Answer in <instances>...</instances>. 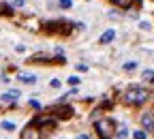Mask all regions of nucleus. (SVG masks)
Listing matches in <instances>:
<instances>
[{
	"label": "nucleus",
	"mask_w": 154,
	"mask_h": 139,
	"mask_svg": "<svg viewBox=\"0 0 154 139\" xmlns=\"http://www.w3.org/2000/svg\"><path fill=\"white\" fill-rule=\"evenodd\" d=\"M148 101V90L146 88H131L126 92V103L131 105H141Z\"/></svg>",
	"instance_id": "obj_1"
},
{
	"label": "nucleus",
	"mask_w": 154,
	"mask_h": 139,
	"mask_svg": "<svg viewBox=\"0 0 154 139\" xmlns=\"http://www.w3.org/2000/svg\"><path fill=\"white\" fill-rule=\"evenodd\" d=\"M113 131H116V126H113L111 120H99V122H96V133H99L103 139H111Z\"/></svg>",
	"instance_id": "obj_2"
},
{
	"label": "nucleus",
	"mask_w": 154,
	"mask_h": 139,
	"mask_svg": "<svg viewBox=\"0 0 154 139\" xmlns=\"http://www.w3.org/2000/svg\"><path fill=\"white\" fill-rule=\"evenodd\" d=\"M41 135H43V131H38L34 124H30V126H26V131L22 133V139H41Z\"/></svg>",
	"instance_id": "obj_3"
},
{
	"label": "nucleus",
	"mask_w": 154,
	"mask_h": 139,
	"mask_svg": "<svg viewBox=\"0 0 154 139\" xmlns=\"http://www.w3.org/2000/svg\"><path fill=\"white\" fill-rule=\"evenodd\" d=\"M47 30H54V32H66L69 24L66 22H51V24H45Z\"/></svg>",
	"instance_id": "obj_4"
},
{
	"label": "nucleus",
	"mask_w": 154,
	"mask_h": 139,
	"mask_svg": "<svg viewBox=\"0 0 154 139\" xmlns=\"http://www.w3.org/2000/svg\"><path fill=\"white\" fill-rule=\"evenodd\" d=\"M51 111H54L58 118H62V120H66V118H71V116H73V109H71V107H66V105H64V107H56V109H51Z\"/></svg>",
	"instance_id": "obj_5"
},
{
	"label": "nucleus",
	"mask_w": 154,
	"mask_h": 139,
	"mask_svg": "<svg viewBox=\"0 0 154 139\" xmlns=\"http://www.w3.org/2000/svg\"><path fill=\"white\" fill-rule=\"evenodd\" d=\"M141 124H143V128L154 131V116H152V113H143V116H141Z\"/></svg>",
	"instance_id": "obj_6"
},
{
	"label": "nucleus",
	"mask_w": 154,
	"mask_h": 139,
	"mask_svg": "<svg viewBox=\"0 0 154 139\" xmlns=\"http://www.w3.org/2000/svg\"><path fill=\"white\" fill-rule=\"evenodd\" d=\"M17 96H19V92H17V90H11V92H7V94H2V101H5V103H15Z\"/></svg>",
	"instance_id": "obj_7"
},
{
	"label": "nucleus",
	"mask_w": 154,
	"mask_h": 139,
	"mask_svg": "<svg viewBox=\"0 0 154 139\" xmlns=\"http://www.w3.org/2000/svg\"><path fill=\"white\" fill-rule=\"evenodd\" d=\"M113 39H116V32H113V30H107V32L101 36V43H103V45H105V43H111Z\"/></svg>",
	"instance_id": "obj_8"
},
{
	"label": "nucleus",
	"mask_w": 154,
	"mask_h": 139,
	"mask_svg": "<svg viewBox=\"0 0 154 139\" xmlns=\"http://www.w3.org/2000/svg\"><path fill=\"white\" fill-rule=\"evenodd\" d=\"M19 82H24V84H30V86H32V84L36 82V77H34V75H26V73H22V75H19Z\"/></svg>",
	"instance_id": "obj_9"
},
{
	"label": "nucleus",
	"mask_w": 154,
	"mask_h": 139,
	"mask_svg": "<svg viewBox=\"0 0 154 139\" xmlns=\"http://www.w3.org/2000/svg\"><path fill=\"white\" fill-rule=\"evenodd\" d=\"M141 77H143V82H148V84H152V82H154V71H150V69H146V71L141 73Z\"/></svg>",
	"instance_id": "obj_10"
},
{
	"label": "nucleus",
	"mask_w": 154,
	"mask_h": 139,
	"mask_svg": "<svg viewBox=\"0 0 154 139\" xmlns=\"http://www.w3.org/2000/svg\"><path fill=\"white\" fill-rule=\"evenodd\" d=\"M111 2H113L116 7H120V9H126V7L133 5V0H111Z\"/></svg>",
	"instance_id": "obj_11"
},
{
	"label": "nucleus",
	"mask_w": 154,
	"mask_h": 139,
	"mask_svg": "<svg viewBox=\"0 0 154 139\" xmlns=\"http://www.w3.org/2000/svg\"><path fill=\"white\" fill-rule=\"evenodd\" d=\"M2 128H5V131H15V122L5 120V122H2Z\"/></svg>",
	"instance_id": "obj_12"
},
{
	"label": "nucleus",
	"mask_w": 154,
	"mask_h": 139,
	"mask_svg": "<svg viewBox=\"0 0 154 139\" xmlns=\"http://www.w3.org/2000/svg\"><path fill=\"white\" fill-rule=\"evenodd\" d=\"M137 69V62H124V71H135Z\"/></svg>",
	"instance_id": "obj_13"
},
{
	"label": "nucleus",
	"mask_w": 154,
	"mask_h": 139,
	"mask_svg": "<svg viewBox=\"0 0 154 139\" xmlns=\"http://www.w3.org/2000/svg\"><path fill=\"white\" fill-rule=\"evenodd\" d=\"M133 137H135V139H146V131H135Z\"/></svg>",
	"instance_id": "obj_14"
},
{
	"label": "nucleus",
	"mask_w": 154,
	"mask_h": 139,
	"mask_svg": "<svg viewBox=\"0 0 154 139\" xmlns=\"http://www.w3.org/2000/svg\"><path fill=\"white\" fill-rule=\"evenodd\" d=\"M69 84H71V86H77V84H79V77H75V75L69 77Z\"/></svg>",
	"instance_id": "obj_15"
},
{
	"label": "nucleus",
	"mask_w": 154,
	"mask_h": 139,
	"mask_svg": "<svg viewBox=\"0 0 154 139\" xmlns=\"http://www.w3.org/2000/svg\"><path fill=\"white\" fill-rule=\"evenodd\" d=\"M71 5H73V2H71V0H60V7H62V9H69Z\"/></svg>",
	"instance_id": "obj_16"
},
{
	"label": "nucleus",
	"mask_w": 154,
	"mask_h": 139,
	"mask_svg": "<svg viewBox=\"0 0 154 139\" xmlns=\"http://www.w3.org/2000/svg\"><path fill=\"white\" fill-rule=\"evenodd\" d=\"M49 86H51V88H60V79H51Z\"/></svg>",
	"instance_id": "obj_17"
},
{
	"label": "nucleus",
	"mask_w": 154,
	"mask_h": 139,
	"mask_svg": "<svg viewBox=\"0 0 154 139\" xmlns=\"http://www.w3.org/2000/svg\"><path fill=\"white\" fill-rule=\"evenodd\" d=\"M126 135H128V133H126V126H122V128H120V133H118V137H120V139H124Z\"/></svg>",
	"instance_id": "obj_18"
},
{
	"label": "nucleus",
	"mask_w": 154,
	"mask_h": 139,
	"mask_svg": "<svg viewBox=\"0 0 154 139\" xmlns=\"http://www.w3.org/2000/svg\"><path fill=\"white\" fill-rule=\"evenodd\" d=\"M26 0H13V7H24Z\"/></svg>",
	"instance_id": "obj_19"
},
{
	"label": "nucleus",
	"mask_w": 154,
	"mask_h": 139,
	"mask_svg": "<svg viewBox=\"0 0 154 139\" xmlns=\"http://www.w3.org/2000/svg\"><path fill=\"white\" fill-rule=\"evenodd\" d=\"M139 26H141V30H150V24H148V22H141Z\"/></svg>",
	"instance_id": "obj_20"
},
{
	"label": "nucleus",
	"mask_w": 154,
	"mask_h": 139,
	"mask_svg": "<svg viewBox=\"0 0 154 139\" xmlns=\"http://www.w3.org/2000/svg\"><path fill=\"white\" fill-rule=\"evenodd\" d=\"M7 11H9V7H7V5H0V15L7 13Z\"/></svg>",
	"instance_id": "obj_21"
},
{
	"label": "nucleus",
	"mask_w": 154,
	"mask_h": 139,
	"mask_svg": "<svg viewBox=\"0 0 154 139\" xmlns=\"http://www.w3.org/2000/svg\"><path fill=\"white\" fill-rule=\"evenodd\" d=\"M77 139H88V137H86V135H79V137H77Z\"/></svg>",
	"instance_id": "obj_22"
}]
</instances>
